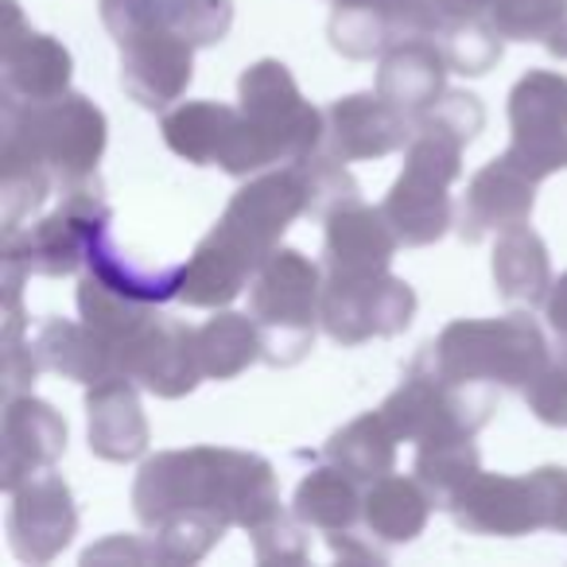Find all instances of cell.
Returning a JSON list of instances; mask_svg holds the SVG:
<instances>
[{"label": "cell", "mask_w": 567, "mask_h": 567, "mask_svg": "<svg viewBox=\"0 0 567 567\" xmlns=\"http://www.w3.org/2000/svg\"><path fill=\"white\" fill-rule=\"evenodd\" d=\"M303 520L288 517V513H276V517H268L265 525L252 528V551H257L260 564H303L308 559V536H303Z\"/></svg>", "instance_id": "obj_36"}, {"label": "cell", "mask_w": 567, "mask_h": 567, "mask_svg": "<svg viewBox=\"0 0 567 567\" xmlns=\"http://www.w3.org/2000/svg\"><path fill=\"white\" fill-rule=\"evenodd\" d=\"M79 316L117 350V365H121V350L136 339L148 323L159 319L156 303H141L121 296L117 288H110L105 280H97L94 272L86 268V276L79 280Z\"/></svg>", "instance_id": "obj_32"}, {"label": "cell", "mask_w": 567, "mask_h": 567, "mask_svg": "<svg viewBox=\"0 0 567 567\" xmlns=\"http://www.w3.org/2000/svg\"><path fill=\"white\" fill-rule=\"evenodd\" d=\"M420 358L455 385H494L525 393L551 354L540 327L525 311H513L502 319H455L443 327L440 339L420 350Z\"/></svg>", "instance_id": "obj_4"}, {"label": "cell", "mask_w": 567, "mask_h": 567, "mask_svg": "<svg viewBox=\"0 0 567 567\" xmlns=\"http://www.w3.org/2000/svg\"><path fill=\"white\" fill-rule=\"evenodd\" d=\"M412 128V117L381 94H347L327 110V148L347 164L381 159L409 148Z\"/></svg>", "instance_id": "obj_19"}, {"label": "cell", "mask_w": 567, "mask_h": 567, "mask_svg": "<svg viewBox=\"0 0 567 567\" xmlns=\"http://www.w3.org/2000/svg\"><path fill=\"white\" fill-rule=\"evenodd\" d=\"M86 435L90 455H97L102 463H136L148 455L152 427L133 378L117 373L86 385Z\"/></svg>", "instance_id": "obj_21"}, {"label": "cell", "mask_w": 567, "mask_h": 567, "mask_svg": "<svg viewBox=\"0 0 567 567\" xmlns=\"http://www.w3.org/2000/svg\"><path fill=\"white\" fill-rule=\"evenodd\" d=\"M121 373L159 401H179L195 393L198 381H206L195 350V327L159 316L121 350Z\"/></svg>", "instance_id": "obj_16"}, {"label": "cell", "mask_w": 567, "mask_h": 567, "mask_svg": "<svg viewBox=\"0 0 567 567\" xmlns=\"http://www.w3.org/2000/svg\"><path fill=\"white\" fill-rule=\"evenodd\" d=\"M396 443H401V435L389 427V420L381 416V409H378V412H365V416L350 420L347 427H339V432L327 440L323 458L339 466V471H347L350 478L362 482V486H373L378 478L393 474Z\"/></svg>", "instance_id": "obj_28"}, {"label": "cell", "mask_w": 567, "mask_h": 567, "mask_svg": "<svg viewBox=\"0 0 567 567\" xmlns=\"http://www.w3.org/2000/svg\"><path fill=\"white\" fill-rule=\"evenodd\" d=\"M110 203L102 183L90 179L79 187H63V203L43 218L20 229H4L0 237V265L24 276H74L86 265L97 237L110 229Z\"/></svg>", "instance_id": "obj_6"}, {"label": "cell", "mask_w": 567, "mask_h": 567, "mask_svg": "<svg viewBox=\"0 0 567 567\" xmlns=\"http://www.w3.org/2000/svg\"><path fill=\"white\" fill-rule=\"evenodd\" d=\"M489 272H494L497 296L509 303H520V308L544 303L551 292V284H556L551 280L548 245L528 226H513V229H505V234H497Z\"/></svg>", "instance_id": "obj_26"}, {"label": "cell", "mask_w": 567, "mask_h": 567, "mask_svg": "<svg viewBox=\"0 0 567 567\" xmlns=\"http://www.w3.org/2000/svg\"><path fill=\"white\" fill-rule=\"evenodd\" d=\"M412 316H416V292L389 268L385 272H327L323 331L339 347L396 339L412 327Z\"/></svg>", "instance_id": "obj_10"}, {"label": "cell", "mask_w": 567, "mask_h": 567, "mask_svg": "<svg viewBox=\"0 0 567 567\" xmlns=\"http://www.w3.org/2000/svg\"><path fill=\"white\" fill-rule=\"evenodd\" d=\"M9 505V544L20 564L43 567L79 533V505L59 474L43 471L12 489Z\"/></svg>", "instance_id": "obj_14"}, {"label": "cell", "mask_w": 567, "mask_h": 567, "mask_svg": "<svg viewBox=\"0 0 567 567\" xmlns=\"http://www.w3.org/2000/svg\"><path fill=\"white\" fill-rule=\"evenodd\" d=\"M82 564H159V548H156V540L117 533L82 551Z\"/></svg>", "instance_id": "obj_39"}, {"label": "cell", "mask_w": 567, "mask_h": 567, "mask_svg": "<svg viewBox=\"0 0 567 567\" xmlns=\"http://www.w3.org/2000/svg\"><path fill=\"white\" fill-rule=\"evenodd\" d=\"M396 245L401 237L381 206H365L362 198H354L327 214V272H385L393 265Z\"/></svg>", "instance_id": "obj_22"}, {"label": "cell", "mask_w": 567, "mask_h": 567, "mask_svg": "<svg viewBox=\"0 0 567 567\" xmlns=\"http://www.w3.org/2000/svg\"><path fill=\"white\" fill-rule=\"evenodd\" d=\"M257 265L245 257L241 249L226 241L221 234H206L195 245L190 260H183V284H179V300L187 308H206L221 311L245 292V284H252Z\"/></svg>", "instance_id": "obj_25"}, {"label": "cell", "mask_w": 567, "mask_h": 567, "mask_svg": "<svg viewBox=\"0 0 567 567\" xmlns=\"http://www.w3.org/2000/svg\"><path fill=\"white\" fill-rule=\"evenodd\" d=\"M121 48V90L141 110H167L187 94L195 79V43L175 32L167 20L141 28Z\"/></svg>", "instance_id": "obj_13"}, {"label": "cell", "mask_w": 567, "mask_h": 567, "mask_svg": "<svg viewBox=\"0 0 567 567\" xmlns=\"http://www.w3.org/2000/svg\"><path fill=\"white\" fill-rule=\"evenodd\" d=\"M327 544H331V551L339 559H347V564H385V551L378 548V536L370 533V528H342V533H327Z\"/></svg>", "instance_id": "obj_40"}, {"label": "cell", "mask_w": 567, "mask_h": 567, "mask_svg": "<svg viewBox=\"0 0 567 567\" xmlns=\"http://www.w3.org/2000/svg\"><path fill=\"white\" fill-rule=\"evenodd\" d=\"M195 350L198 365H203L206 381H234L252 362L265 358V339L252 316H237V311H218L195 327Z\"/></svg>", "instance_id": "obj_29"}, {"label": "cell", "mask_w": 567, "mask_h": 567, "mask_svg": "<svg viewBox=\"0 0 567 567\" xmlns=\"http://www.w3.org/2000/svg\"><path fill=\"white\" fill-rule=\"evenodd\" d=\"M164 144L179 159L195 167H221L226 175H257L276 164L265 136L252 128V121L241 113V105L221 102H183L164 113L159 121Z\"/></svg>", "instance_id": "obj_8"}, {"label": "cell", "mask_w": 567, "mask_h": 567, "mask_svg": "<svg viewBox=\"0 0 567 567\" xmlns=\"http://www.w3.org/2000/svg\"><path fill=\"white\" fill-rule=\"evenodd\" d=\"M0 159L43 164L63 187L97 179V159L110 141V121L90 97L59 94L51 102H4Z\"/></svg>", "instance_id": "obj_3"}, {"label": "cell", "mask_w": 567, "mask_h": 567, "mask_svg": "<svg viewBox=\"0 0 567 567\" xmlns=\"http://www.w3.org/2000/svg\"><path fill=\"white\" fill-rule=\"evenodd\" d=\"M303 214H311L308 175H303L300 164H284L276 172H265L245 183L229 198V206L214 221V229L260 268L280 249V237L288 234V226L296 218H303Z\"/></svg>", "instance_id": "obj_11"}, {"label": "cell", "mask_w": 567, "mask_h": 567, "mask_svg": "<svg viewBox=\"0 0 567 567\" xmlns=\"http://www.w3.org/2000/svg\"><path fill=\"white\" fill-rule=\"evenodd\" d=\"M435 43L443 48L447 55L451 71L466 74V79H482L497 66L502 59V48H505V35L497 32L489 20L482 17H466V12H455L443 20V28L435 32Z\"/></svg>", "instance_id": "obj_35"}, {"label": "cell", "mask_w": 567, "mask_h": 567, "mask_svg": "<svg viewBox=\"0 0 567 567\" xmlns=\"http://www.w3.org/2000/svg\"><path fill=\"white\" fill-rule=\"evenodd\" d=\"M362 505H365L362 482H354L334 463L316 466V471L296 486V497H292V513L308 528H319V533L354 528L358 520H362Z\"/></svg>", "instance_id": "obj_30"}, {"label": "cell", "mask_w": 567, "mask_h": 567, "mask_svg": "<svg viewBox=\"0 0 567 567\" xmlns=\"http://www.w3.org/2000/svg\"><path fill=\"white\" fill-rule=\"evenodd\" d=\"M528 478H533L536 502H540L544 528L567 536V466H536Z\"/></svg>", "instance_id": "obj_38"}, {"label": "cell", "mask_w": 567, "mask_h": 567, "mask_svg": "<svg viewBox=\"0 0 567 567\" xmlns=\"http://www.w3.org/2000/svg\"><path fill=\"white\" fill-rule=\"evenodd\" d=\"M32 354L40 362V370L63 373L66 381L79 385H97L105 378H117V350L82 319H48L40 327V334L32 339Z\"/></svg>", "instance_id": "obj_24"}, {"label": "cell", "mask_w": 567, "mask_h": 567, "mask_svg": "<svg viewBox=\"0 0 567 567\" xmlns=\"http://www.w3.org/2000/svg\"><path fill=\"white\" fill-rule=\"evenodd\" d=\"M432 494L420 478L404 474H385L365 489L362 525L378 536L381 544H412L432 520Z\"/></svg>", "instance_id": "obj_27"}, {"label": "cell", "mask_w": 567, "mask_h": 567, "mask_svg": "<svg viewBox=\"0 0 567 567\" xmlns=\"http://www.w3.org/2000/svg\"><path fill=\"white\" fill-rule=\"evenodd\" d=\"M0 71L4 102L35 105L71 90L74 59L55 35L32 32L17 0H4V35H0Z\"/></svg>", "instance_id": "obj_15"}, {"label": "cell", "mask_w": 567, "mask_h": 567, "mask_svg": "<svg viewBox=\"0 0 567 567\" xmlns=\"http://www.w3.org/2000/svg\"><path fill=\"white\" fill-rule=\"evenodd\" d=\"M533 206H536V179L520 172L502 152L486 167H478L471 175V183H466V195L455 210V234L466 245H478L489 234L528 226Z\"/></svg>", "instance_id": "obj_17"}, {"label": "cell", "mask_w": 567, "mask_h": 567, "mask_svg": "<svg viewBox=\"0 0 567 567\" xmlns=\"http://www.w3.org/2000/svg\"><path fill=\"white\" fill-rule=\"evenodd\" d=\"M544 48H548V51H551V55H556V59H567V20H564V24L556 28V32H551V40L544 43Z\"/></svg>", "instance_id": "obj_42"}, {"label": "cell", "mask_w": 567, "mask_h": 567, "mask_svg": "<svg viewBox=\"0 0 567 567\" xmlns=\"http://www.w3.org/2000/svg\"><path fill=\"white\" fill-rule=\"evenodd\" d=\"M237 102L272 148L276 164H296L327 144V113L300 94L292 71L280 59H260L237 79Z\"/></svg>", "instance_id": "obj_9"}, {"label": "cell", "mask_w": 567, "mask_h": 567, "mask_svg": "<svg viewBox=\"0 0 567 567\" xmlns=\"http://www.w3.org/2000/svg\"><path fill=\"white\" fill-rule=\"evenodd\" d=\"M86 268L105 280L110 288H117L121 296L128 300H141V303H167V300H179V284H183V265H159V268H148V265H136L128 252H121L113 245L110 229L94 241L86 257Z\"/></svg>", "instance_id": "obj_31"}, {"label": "cell", "mask_w": 567, "mask_h": 567, "mask_svg": "<svg viewBox=\"0 0 567 567\" xmlns=\"http://www.w3.org/2000/svg\"><path fill=\"white\" fill-rule=\"evenodd\" d=\"M451 63L443 48L427 35L404 40L381 55L378 66V94L393 102L404 117L420 121L443 94H447Z\"/></svg>", "instance_id": "obj_23"}, {"label": "cell", "mask_w": 567, "mask_h": 567, "mask_svg": "<svg viewBox=\"0 0 567 567\" xmlns=\"http://www.w3.org/2000/svg\"><path fill=\"white\" fill-rule=\"evenodd\" d=\"M489 412H494V385H455L440 378L420 354L381 404V416L404 443L474 435L489 424Z\"/></svg>", "instance_id": "obj_7"}, {"label": "cell", "mask_w": 567, "mask_h": 567, "mask_svg": "<svg viewBox=\"0 0 567 567\" xmlns=\"http://www.w3.org/2000/svg\"><path fill=\"white\" fill-rule=\"evenodd\" d=\"M458 528L474 536H528L540 533V502H536L533 478H513V474H486L482 471L455 502L447 505Z\"/></svg>", "instance_id": "obj_20"}, {"label": "cell", "mask_w": 567, "mask_h": 567, "mask_svg": "<svg viewBox=\"0 0 567 567\" xmlns=\"http://www.w3.org/2000/svg\"><path fill=\"white\" fill-rule=\"evenodd\" d=\"M249 316L257 319L265 358L260 362L288 370L300 365L316 347L323 327V276L300 249H276L249 284Z\"/></svg>", "instance_id": "obj_5"}, {"label": "cell", "mask_w": 567, "mask_h": 567, "mask_svg": "<svg viewBox=\"0 0 567 567\" xmlns=\"http://www.w3.org/2000/svg\"><path fill=\"white\" fill-rule=\"evenodd\" d=\"M4 458H0V486L4 494L35 474L51 471L66 451V420L48 401L32 393H17L4 404V427H0Z\"/></svg>", "instance_id": "obj_18"}, {"label": "cell", "mask_w": 567, "mask_h": 567, "mask_svg": "<svg viewBox=\"0 0 567 567\" xmlns=\"http://www.w3.org/2000/svg\"><path fill=\"white\" fill-rule=\"evenodd\" d=\"M544 316H548V327L559 334V339H567V272L559 276L556 284H551L548 300H544Z\"/></svg>", "instance_id": "obj_41"}, {"label": "cell", "mask_w": 567, "mask_h": 567, "mask_svg": "<svg viewBox=\"0 0 567 567\" xmlns=\"http://www.w3.org/2000/svg\"><path fill=\"white\" fill-rule=\"evenodd\" d=\"M486 128V110L474 94H443L412 128L404 167L389 187L381 210L389 214L396 237L409 249L435 245L455 226L451 183L463 175V152Z\"/></svg>", "instance_id": "obj_2"}, {"label": "cell", "mask_w": 567, "mask_h": 567, "mask_svg": "<svg viewBox=\"0 0 567 567\" xmlns=\"http://www.w3.org/2000/svg\"><path fill=\"white\" fill-rule=\"evenodd\" d=\"M455 12L482 17L513 43H548L567 20V0H447Z\"/></svg>", "instance_id": "obj_34"}, {"label": "cell", "mask_w": 567, "mask_h": 567, "mask_svg": "<svg viewBox=\"0 0 567 567\" xmlns=\"http://www.w3.org/2000/svg\"><path fill=\"white\" fill-rule=\"evenodd\" d=\"M133 509L144 528L172 517L210 513L252 533L280 513V489L268 458L234 447H183L144 458L133 482Z\"/></svg>", "instance_id": "obj_1"}, {"label": "cell", "mask_w": 567, "mask_h": 567, "mask_svg": "<svg viewBox=\"0 0 567 567\" xmlns=\"http://www.w3.org/2000/svg\"><path fill=\"white\" fill-rule=\"evenodd\" d=\"M528 412L548 427H567V339L556 358H548L536 381L525 389Z\"/></svg>", "instance_id": "obj_37"}, {"label": "cell", "mask_w": 567, "mask_h": 567, "mask_svg": "<svg viewBox=\"0 0 567 567\" xmlns=\"http://www.w3.org/2000/svg\"><path fill=\"white\" fill-rule=\"evenodd\" d=\"M334 4H389V0H334Z\"/></svg>", "instance_id": "obj_43"}, {"label": "cell", "mask_w": 567, "mask_h": 567, "mask_svg": "<svg viewBox=\"0 0 567 567\" xmlns=\"http://www.w3.org/2000/svg\"><path fill=\"white\" fill-rule=\"evenodd\" d=\"M509 148L505 156L536 183L567 172V79L528 71L509 90Z\"/></svg>", "instance_id": "obj_12"}, {"label": "cell", "mask_w": 567, "mask_h": 567, "mask_svg": "<svg viewBox=\"0 0 567 567\" xmlns=\"http://www.w3.org/2000/svg\"><path fill=\"white\" fill-rule=\"evenodd\" d=\"M412 474L427 486L432 502L447 509L466 486L482 474V455L474 447V435H447V440L416 443Z\"/></svg>", "instance_id": "obj_33"}]
</instances>
